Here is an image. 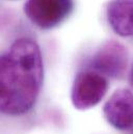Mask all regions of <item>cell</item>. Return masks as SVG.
<instances>
[{
  "mask_svg": "<svg viewBox=\"0 0 133 134\" xmlns=\"http://www.w3.org/2000/svg\"><path fill=\"white\" fill-rule=\"evenodd\" d=\"M73 6V0H27L24 14L38 28L51 29L69 17Z\"/></svg>",
  "mask_w": 133,
  "mask_h": 134,
  "instance_id": "3957f363",
  "label": "cell"
},
{
  "mask_svg": "<svg viewBox=\"0 0 133 134\" xmlns=\"http://www.w3.org/2000/svg\"><path fill=\"white\" fill-rule=\"evenodd\" d=\"M103 113L110 126L118 130L133 128V94L126 88L117 90L103 107Z\"/></svg>",
  "mask_w": 133,
  "mask_h": 134,
  "instance_id": "5b68a950",
  "label": "cell"
},
{
  "mask_svg": "<svg viewBox=\"0 0 133 134\" xmlns=\"http://www.w3.org/2000/svg\"><path fill=\"white\" fill-rule=\"evenodd\" d=\"M108 91V82L104 75L96 71H83L74 79L71 101L78 110H86L98 105Z\"/></svg>",
  "mask_w": 133,
  "mask_h": 134,
  "instance_id": "7a4b0ae2",
  "label": "cell"
},
{
  "mask_svg": "<svg viewBox=\"0 0 133 134\" xmlns=\"http://www.w3.org/2000/svg\"><path fill=\"white\" fill-rule=\"evenodd\" d=\"M130 83H131V85L133 86V67L131 69V72H130Z\"/></svg>",
  "mask_w": 133,
  "mask_h": 134,
  "instance_id": "52a82bcc",
  "label": "cell"
},
{
  "mask_svg": "<svg viewBox=\"0 0 133 134\" xmlns=\"http://www.w3.org/2000/svg\"><path fill=\"white\" fill-rule=\"evenodd\" d=\"M128 65L127 49L117 41H108L95 54L91 67L96 72L111 78H121Z\"/></svg>",
  "mask_w": 133,
  "mask_h": 134,
  "instance_id": "277c9868",
  "label": "cell"
},
{
  "mask_svg": "<svg viewBox=\"0 0 133 134\" xmlns=\"http://www.w3.org/2000/svg\"><path fill=\"white\" fill-rule=\"evenodd\" d=\"M107 21L120 36H133V0H111L106 8Z\"/></svg>",
  "mask_w": 133,
  "mask_h": 134,
  "instance_id": "8992f818",
  "label": "cell"
},
{
  "mask_svg": "<svg viewBox=\"0 0 133 134\" xmlns=\"http://www.w3.org/2000/svg\"><path fill=\"white\" fill-rule=\"evenodd\" d=\"M44 64L37 43L29 37L15 41L0 60V108L7 115L28 112L37 99Z\"/></svg>",
  "mask_w": 133,
  "mask_h": 134,
  "instance_id": "6da1fadb",
  "label": "cell"
}]
</instances>
